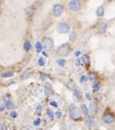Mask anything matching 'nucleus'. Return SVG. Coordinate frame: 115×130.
Masks as SVG:
<instances>
[{
    "label": "nucleus",
    "instance_id": "obj_1",
    "mask_svg": "<svg viewBox=\"0 0 115 130\" xmlns=\"http://www.w3.org/2000/svg\"><path fill=\"white\" fill-rule=\"evenodd\" d=\"M69 112L70 117L73 120H75V121L81 120V113H80V110L75 104H69Z\"/></svg>",
    "mask_w": 115,
    "mask_h": 130
},
{
    "label": "nucleus",
    "instance_id": "obj_2",
    "mask_svg": "<svg viewBox=\"0 0 115 130\" xmlns=\"http://www.w3.org/2000/svg\"><path fill=\"white\" fill-rule=\"evenodd\" d=\"M57 30L60 34H66L70 31V27L66 22H59L57 26Z\"/></svg>",
    "mask_w": 115,
    "mask_h": 130
},
{
    "label": "nucleus",
    "instance_id": "obj_3",
    "mask_svg": "<svg viewBox=\"0 0 115 130\" xmlns=\"http://www.w3.org/2000/svg\"><path fill=\"white\" fill-rule=\"evenodd\" d=\"M69 8L72 11H79L81 8V2L79 0H71L69 3Z\"/></svg>",
    "mask_w": 115,
    "mask_h": 130
},
{
    "label": "nucleus",
    "instance_id": "obj_4",
    "mask_svg": "<svg viewBox=\"0 0 115 130\" xmlns=\"http://www.w3.org/2000/svg\"><path fill=\"white\" fill-rule=\"evenodd\" d=\"M58 53H59L60 55H68L69 52L70 51V46L68 43L62 44L58 48Z\"/></svg>",
    "mask_w": 115,
    "mask_h": 130
},
{
    "label": "nucleus",
    "instance_id": "obj_5",
    "mask_svg": "<svg viewBox=\"0 0 115 130\" xmlns=\"http://www.w3.org/2000/svg\"><path fill=\"white\" fill-rule=\"evenodd\" d=\"M53 44H54V42H53V39L51 38H46L44 39V42H43V48L46 51H50L53 47Z\"/></svg>",
    "mask_w": 115,
    "mask_h": 130
},
{
    "label": "nucleus",
    "instance_id": "obj_6",
    "mask_svg": "<svg viewBox=\"0 0 115 130\" xmlns=\"http://www.w3.org/2000/svg\"><path fill=\"white\" fill-rule=\"evenodd\" d=\"M102 120L106 124H112L115 122V117L111 114H104L102 115Z\"/></svg>",
    "mask_w": 115,
    "mask_h": 130
},
{
    "label": "nucleus",
    "instance_id": "obj_7",
    "mask_svg": "<svg viewBox=\"0 0 115 130\" xmlns=\"http://www.w3.org/2000/svg\"><path fill=\"white\" fill-rule=\"evenodd\" d=\"M53 12H54V16L55 17H59L61 16V14L63 13V7L59 4H56L53 7Z\"/></svg>",
    "mask_w": 115,
    "mask_h": 130
},
{
    "label": "nucleus",
    "instance_id": "obj_8",
    "mask_svg": "<svg viewBox=\"0 0 115 130\" xmlns=\"http://www.w3.org/2000/svg\"><path fill=\"white\" fill-rule=\"evenodd\" d=\"M106 29H107V23L105 22H103V23H101L98 28V32L99 33H100V34H102V33H105L106 32Z\"/></svg>",
    "mask_w": 115,
    "mask_h": 130
},
{
    "label": "nucleus",
    "instance_id": "obj_9",
    "mask_svg": "<svg viewBox=\"0 0 115 130\" xmlns=\"http://www.w3.org/2000/svg\"><path fill=\"white\" fill-rule=\"evenodd\" d=\"M32 73V70H27V71H25L23 73H21V75H20V77L19 78L21 79V80H25V79H27L30 74Z\"/></svg>",
    "mask_w": 115,
    "mask_h": 130
},
{
    "label": "nucleus",
    "instance_id": "obj_10",
    "mask_svg": "<svg viewBox=\"0 0 115 130\" xmlns=\"http://www.w3.org/2000/svg\"><path fill=\"white\" fill-rule=\"evenodd\" d=\"M26 12H27V14L28 15V16H33L34 14H35V12H36V9L35 8L33 7V6H29L28 8H26Z\"/></svg>",
    "mask_w": 115,
    "mask_h": 130
},
{
    "label": "nucleus",
    "instance_id": "obj_11",
    "mask_svg": "<svg viewBox=\"0 0 115 130\" xmlns=\"http://www.w3.org/2000/svg\"><path fill=\"white\" fill-rule=\"evenodd\" d=\"M85 120H86V123L90 126V127L94 126V121H93L92 117L90 116V114H88V115H86V116H85Z\"/></svg>",
    "mask_w": 115,
    "mask_h": 130
},
{
    "label": "nucleus",
    "instance_id": "obj_12",
    "mask_svg": "<svg viewBox=\"0 0 115 130\" xmlns=\"http://www.w3.org/2000/svg\"><path fill=\"white\" fill-rule=\"evenodd\" d=\"M90 112L92 114H96L98 113V107L95 104H90Z\"/></svg>",
    "mask_w": 115,
    "mask_h": 130
},
{
    "label": "nucleus",
    "instance_id": "obj_13",
    "mask_svg": "<svg viewBox=\"0 0 115 130\" xmlns=\"http://www.w3.org/2000/svg\"><path fill=\"white\" fill-rule=\"evenodd\" d=\"M51 92V84L49 83H45V95H49Z\"/></svg>",
    "mask_w": 115,
    "mask_h": 130
},
{
    "label": "nucleus",
    "instance_id": "obj_14",
    "mask_svg": "<svg viewBox=\"0 0 115 130\" xmlns=\"http://www.w3.org/2000/svg\"><path fill=\"white\" fill-rule=\"evenodd\" d=\"M5 106H6L8 109H14V108L16 107L15 104H14L13 102H11V101H8V102H6V103H5Z\"/></svg>",
    "mask_w": 115,
    "mask_h": 130
},
{
    "label": "nucleus",
    "instance_id": "obj_15",
    "mask_svg": "<svg viewBox=\"0 0 115 130\" xmlns=\"http://www.w3.org/2000/svg\"><path fill=\"white\" fill-rule=\"evenodd\" d=\"M96 14H97V16L98 17H102L103 15H104V8H103V7H99L98 9H97V11H96Z\"/></svg>",
    "mask_w": 115,
    "mask_h": 130
},
{
    "label": "nucleus",
    "instance_id": "obj_16",
    "mask_svg": "<svg viewBox=\"0 0 115 130\" xmlns=\"http://www.w3.org/2000/svg\"><path fill=\"white\" fill-rule=\"evenodd\" d=\"M73 95H74V97H75V99H76V100H78V101H80V100L82 98L81 93H80V91H77V90H76V91H74Z\"/></svg>",
    "mask_w": 115,
    "mask_h": 130
},
{
    "label": "nucleus",
    "instance_id": "obj_17",
    "mask_svg": "<svg viewBox=\"0 0 115 130\" xmlns=\"http://www.w3.org/2000/svg\"><path fill=\"white\" fill-rule=\"evenodd\" d=\"M81 111L85 115H88V114H89V109L87 108L86 104H81Z\"/></svg>",
    "mask_w": 115,
    "mask_h": 130
},
{
    "label": "nucleus",
    "instance_id": "obj_18",
    "mask_svg": "<svg viewBox=\"0 0 115 130\" xmlns=\"http://www.w3.org/2000/svg\"><path fill=\"white\" fill-rule=\"evenodd\" d=\"M98 99L100 101V102H102V103H105L107 101V96L105 95H102V94H100V95H98Z\"/></svg>",
    "mask_w": 115,
    "mask_h": 130
},
{
    "label": "nucleus",
    "instance_id": "obj_19",
    "mask_svg": "<svg viewBox=\"0 0 115 130\" xmlns=\"http://www.w3.org/2000/svg\"><path fill=\"white\" fill-rule=\"evenodd\" d=\"M81 61L85 63V64H89L90 63V58L88 55H83L81 57Z\"/></svg>",
    "mask_w": 115,
    "mask_h": 130
},
{
    "label": "nucleus",
    "instance_id": "obj_20",
    "mask_svg": "<svg viewBox=\"0 0 115 130\" xmlns=\"http://www.w3.org/2000/svg\"><path fill=\"white\" fill-rule=\"evenodd\" d=\"M42 49H43L42 44H41L39 41H38V42L36 43V51H37V52H41Z\"/></svg>",
    "mask_w": 115,
    "mask_h": 130
},
{
    "label": "nucleus",
    "instance_id": "obj_21",
    "mask_svg": "<svg viewBox=\"0 0 115 130\" xmlns=\"http://www.w3.org/2000/svg\"><path fill=\"white\" fill-rule=\"evenodd\" d=\"M76 39H77V33H76V31L70 32V34H69V39H70L71 41H74Z\"/></svg>",
    "mask_w": 115,
    "mask_h": 130
},
{
    "label": "nucleus",
    "instance_id": "obj_22",
    "mask_svg": "<svg viewBox=\"0 0 115 130\" xmlns=\"http://www.w3.org/2000/svg\"><path fill=\"white\" fill-rule=\"evenodd\" d=\"M47 113H48V115H49V117L50 118V120L52 121V120L54 119V113H53V111L49 108V109L47 110Z\"/></svg>",
    "mask_w": 115,
    "mask_h": 130
},
{
    "label": "nucleus",
    "instance_id": "obj_23",
    "mask_svg": "<svg viewBox=\"0 0 115 130\" xmlns=\"http://www.w3.org/2000/svg\"><path fill=\"white\" fill-rule=\"evenodd\" d=\"M24 49L26 50V51H29L30 49H31V43L29 42V41H25L24 43Z\"/></svg>",
    "mask_w": 115,
    "mask_h": 130
},
{
    "label": "nucleus",
    "instance_id": "obj_24",
    "mask_svg": "<svg viewBox=\"0 0 115 130\" xmlns=\"http://www.w3.org/2000/svg\"><path fill=\"white\" fill-rule=\"evenodd\" d=\"M56 61H57L58 65L61 66V67H63V66L65 65V63H66V61L64 60V59H58Z\"/></svg>",
    "mask_w": 115,
    "mask_h": 130
},
{
    "label": "nucleus",
    "instance_id": "obj_25",
    "mask_svg": "<svg viewBox=\"0 0 115 130\" xmlns=\"http://www.w3.org/2000/svg\"><path fill=\"white\" fill-rule=\"evenodd\" d=\"M2 76H3L4 78H9V77L14 76V73H13V72H5V73L2 74Z\"/></svg>",
    "mask_w": 115,
    "mask_h": 130
},
{
    "label": "nucleus",
    "instance_id": "obj_26",
    "mask_svg": "<svg viewBox=\"0 0 115 130\" xmlns=\"http://www.w3.org/2000/svg\"><path fill=\"white\" fill-rule=\"evenodd\" d=\"M46 64V61H45V59L43 58V57H41V58H39V60H38V65L39 66H44Z\"/></svg>",
    "mask_w": 115,
    "mask_h": 130
},
{
    "label": "nucleus",
    "instance_id": "obj_27",
    "mask_svg": "<svg viewBox=\"0 0 115 130\" xmlns=\"http://www.w3.org/2000/svg\"><path fill=\"white\" fill-rule=\"evenodd\" d=\"M50 23H51V20H50V19H47V20L44 22V24H43V25H44L43 28H47L50 25Z\"/></svg>",
    "mask_w": 115,
    "mask_h": 130
},
{
    "label": "nucleus",
    "instance_id": "obj_28",
    "mask_svg": "<svg viewBox=\"0 0 115 130\" xmlns=\"http://www.w3.org/2000/svg\"><path fill=\"white\" fill-rule=\"evenodd\" d=\"M42 109H43L42 106H41V105H38V108L36 109V114H40L41 112H42Z\"/></svg>",
    "mask_w": 115,
    "mask_h": 130
},
{
    "label": "nucleus",
    "instance_id": "obj_29",
    "mask_svg": "<svg viewBox=\"0 0 115 130\" xmlns=\"http://www.w3.org/2000/svg\"><path fill=\"white\" fill-rule=\"evenodd\" d=\"M55 116H56L57 119H59V118L62 116V113H61L60 111H57V112L55 113Z\"/></svg>",
    "mask_w": 115,
    "mask_h": 130
},
{
    "label": "nucleus",
    "instance_id": "obj_30",
    "mask_svg": "<svg viewBox=\"0 0 115 130\" xmlns=\"http://www.w3.org/2000/svg\"><path fill=\"white\" fill-rule=\"evenodd\" d=\"M40 122H41V120L39 119V118H37L35 121L33 122V124H34V126H38L40 125Z\"/></svg>",
    "mask_w": 115,
    "mask_h": 130
},
{
    "label": "nucleus",
    "instance_id": "obj_31",
    "mask_svg": "<svg viewBox=\"0 0 115 130\" xmlns=\"http://www.w3.org/2000/svg\"><path fill=\"white\" fill-rule=\"evenodd\" d=\"M92 88H93L94 91H99V89H100V83H94Z\"/></svg>",
    "mask_w": 115,
    "mask_h": 130
},
{
    "label": "nucleus",
    "instance_id": "obj_32",
    "mask_svg": "<svg viewBox=\"0 0 115 130\" xmlns=\"http://www.w3.org/2000/svg\"><path fill=\"white\" fill-rule=\"evenodd\" d=\"M88 80V76H86V75H83V76H81V78H80V83H83L84 82H86Z\"/></svg>",
    "mask_w": 115,
    "mask_h": 130
},
{
    "label": "nucleus",
    "instance_id": "obj_33",
    "mask_svg": "<svg viewBox=\"0 0 115 130\" xmlns=\"http://www.w3.org/2000/svg\"><path fill=\"white\" fill-rule=\"evenodd\" d=\"M10 116L13 117V118H15V117L17 116V114H16V111H11V112H10Z\"/></svg>",
    "mask_w": 115,
    "mask_h": 130
},
{
    "label": "nucleus",
    "instance_id": "obj_34",
    "mask_svg": "<svg viewBox=\"0 0 115 130\" xmlns=\"http://www.w3.org/2000/svg\"><path fill=\"white\" fill-rule=\"evenodd\" d=\"M88 79L90 80V82H93V81H94V79H95V76H94V74H93V73H90V75H89V77H88Z\"/></svg>",
    "mask_w": 115,
    "mask_h": 130
},
{
    "label": "nucleus",
    "instance_id": "obj_35",
    "mask_svg": "<svg viewBox=\"0 0 115 130\" xmlns=\"http://www.w3.org/2000/svg\"><path fill=\"white\" fill-rule=\"evenodd\" d=\"M50 105H52V106H54V107H58L57 102H55V101H51V102H50Z\"/></svg>",
    "mask_w": 115,
    "mask_h": 130
},
{
    "label": "nucleus",
    "instance_id": "obj_36",
    "mask_svg": "<svg viewBox=\"0 0 115 130\" xmlns=\"http://www.w3.org/2000/svg\"><path fill=\"white\" fill-rule=\"evenodd\" d=\"M86 98H87L89 101H90V100H91V96H90V93H86Z\"/></svg>",
    "mask_w": 115,
    "mask_h": 130
},
{
    "label": "nucleus",
    "instance_id": "obj_37",
    "mask_svg": "<svg viewBox=\"0 0 115 130\" xmlns=\"http://www.w3.org/2000/svg\"><path fill=\"white\" fill-rule=\"evenodd\" d=\"M80 54H81V52L80 51H75V53H74V55H75L76 57H79Z\"/></svg>",
    "mask_w": 115,
    "mask_h": 130
},
{
    "label": "nucleus",
    "instance_id": "obj_38",
    "mask_svg": "<svg viewBox=\"0 0 115 130\" xmlns=\"http://www.w3.org/2000/svg\"><path fill=\"white\" fill-rule=\"evenodd\" d=\"M80 60H77L76 62H75V65L77 66V67H79L80 66Z\"/></svg>",
    "mask_w": 115,
    "mask_h": 130
},
{
    "label": "nucleus",
    "instance_id": "obj_39",
    "mask_svg": "<svg viewBox=\"0 0 115 130\" xmlns=\"http://www.w3.org/2000/svg\"><path fill=\"white\" fill-rule=\"evenodd\" d=\"M5 107H6V106H5L4 104H1V105H0V111H3Z\"/></svg>",
    "mask_w": 115,
    "mask_h": 130
},
{
    "label": "nucleus",
    "instance_id": "obj_40",
    "mask_svg": "<svg viewBox=\"0 0 115 130\" xmlns=\"http://www.w3.org/2000/svg\"><path fill=\"white\" fill-rule=\"evenodd\" d=\"M42 54H43V55H44L45 57H48V54H47V53H46V52H45V51H43V52H42Z\"/></svg>",
    "mask_w": 115,
    "mask_h": 130
},
{
    "label": "nucleus",
    "instance_id": "obj_41",
    "mask_svg": "<svg viewBox=\"0 0 115 130\" xmlns=\"http://www.w3.org/2000/svg\"><path fill=\"white\" fill-rule=\"evenodd\" d=\"M37 130H43V129H41V128H38Z\"/></svg>",
    "mask_w": 115,
    "mask_h": 130
},
{
    "label": "nucleus",
    "instance_id": "obj_42",
    "mask_svg": "<svg viewBox=\"0 0 115 130\" xmlns=\"http://www.w3.org/2000/svg\"><path fill=\"white\" fill-rule=\"evenodd\" d=\"M0 14H1V10H0Z\"/></svg>",
    "mask_w": 115,
    "mask_h": 130
},
{
    "label": "nucleus",
    "instance_id": "obj_43",
    "mask_svg": "<svg viewBox=\"0 0 115 130\" xmlns=\"http://www.w3.org/2000/svg\"><path fill=\"white\" fill-rule=\"evenodd\" d=\"M26 130H27V129H26Z\"/></svg>",
    "mask_w": 115,
    "mask_h": 130
}]
</instances>
